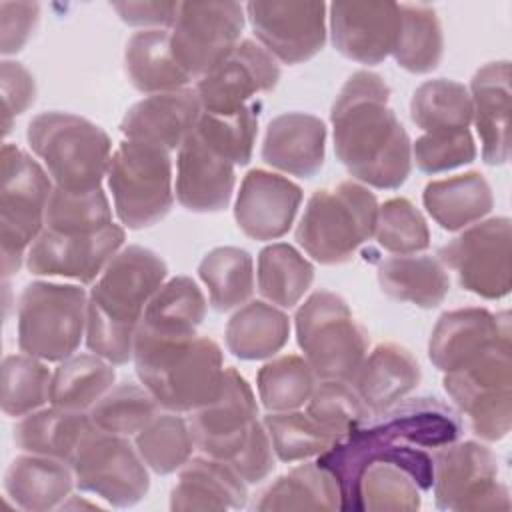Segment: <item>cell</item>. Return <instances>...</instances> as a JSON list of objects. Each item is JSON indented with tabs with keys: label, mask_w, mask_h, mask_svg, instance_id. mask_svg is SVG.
Returning a JSON list of instances; mask_svg holds the SVG:
<instances>
[{
	"label": "cell",
	"mask_w": 512,
	"mask_h": 512,
	"mask_svg": "<svg viewBox=\"0 0 512 512\" xmlns=\"http://www.w3.org/2000/svg\"><path fill=\"white\" fill-rule=\"evenodd\" d=\"M388 100L384 78L358 70L330 112L336 158L356 182L380 190L400 188L412 170V142Z\"/></svg>",
	"instance_id": "cell-1"
},
{
	"label": "cell",
	"mask_w": 512,
	"mask_h": 512,
	"mask_svg": "<svg viewBox=\"0 0 512 512\" xmlns=\"http://www.w3.org/2000/svg\"><path fill=\"white\" fill-rule=\"evenodd\" d=\"M166 262L144 246H124L88 292L86 346L120 366L132 358L136 330L156 290L166 282Z\"/></svg>",
	"instance_id": "cell-2"
},
{
	"label": "cell",
	"mask_w": 512,
	"mask_h": 512,
	"mask_svg": "<svg viewBox=\"0 0 512 512\" xmlns=\"http://www.w3.org/2000/svg\"><path fill=\"white\" fill-rule=\"evenodd\" d=\"M136 374L160 408L190 414L210 404L224 382V356L208 336L156 338L136 332Z\"/></svg>",
	"instance_id": "cell-3"
},
{
	"label": "cell",
	"mask_w": 512,
	"mask_h": 512,
	"mask_svg": "<svg viewBox=\"0 0 512 512\" xmlns=\"http://www.w3.org/2000/svg\"><path fill=\"white\" fill-rule=\"evenodd\" d=\"M378 200L368 186L344 180L316 190L296 226L298 246L316 262L336 266L374 236Z\"/></svg>",
	"instance_id": "cell-4"
},
{
	"label": "cell",
	"mask_w": 512,
	"mask_h": 512,
	"mask_svg": "<svg viewBox=\"0 0 512 512\" xmlns=\"http://www.w3.org/2000/svg\"><path fill=\"white\" fill-rule=\"evenodd\" d=\"M26 140L56 188L92 190L102 186L112 142L98 124L70 112H42L30 120Z\"/></svg>",
	"instance_id": "cell-5"
},
{
	"label": "cell",
	"mask_w": 512,
	"mask_h": 512,
	"mask_svg": "<svg viewBox=\"0 0 512 512\" xmlns=\"http://www.w3.org/2000/svg\"><path fill=\"white\" fill-rule=\"evenodd\" d=\"M54 182L46 168L16 144L0 150V254L4 278L16 274L44 230Z\"/></svg>",
	"instance_id": "cell-6"
},
{
	"label": "cell",
	"mask_w": 512,
	"mask_h": 512,
	"mask_svg": "<svg viewBox=\"0 0 512 512\" xmlns=\"http://www.w3.org/2000/svg\"><path fill=\"white\" fill-rule=\"evenodd\" d=\"M106 182L114 212L130 230L158 224L176 198L170 152L152 142L124 138L110 156Z\"/></svg>",
	"instance_id": "cell-7"
},
{
	"label": "cell",
	"mask_w": 512,
	"mask_h": 512,
	"mask_svg": "<svg viewBox=\"0 0 512 512\" xmlns=\"http://www.w3.org/2000/svg\"><path fill=\"white\" fill-rule=\"evenodd\" d=\"M296 340L318 380L350 382L368 352L364 328L344 298L318 290L294 316Z\"/></svg>",
	"instance_id": "cell-8"
},
{
	"label": "cell",
	"mask_w": 512,
	"mask_h": 512,
	"mask_svg": "<svg viewBox=\"0 0 512 512\" xmlns=\"http://www.w3.org/2000/svg\"><path fill=\"white\" fill-rule=\"evenodd\" d=\"M88 294L76 284L30 282L18 298V346L44 362L72 356L84 334Z\"/></svg>",
	"instance_id": "cell-9"
},
{
	"label": "cell",
	"mask_w": 512,
	"mask_h": 512,
	"mask_svg": "<svg viewBox=\"0 0 512 512\" xmlns=\"http://www.w3.org/2000/svg\"><path fill=\"white\" fill-rule=\"evenodd\" d=\"M512 344L500 342L470 364L444 374V390L472 432L498 442L512 428Z\"/></svg>",
	"instance_id": "cell-10"
},
{
	"label": "cell",
	"mask_w": 512,
	"mask_h": 512,
	"mask_svg": "<svg viewBox=\"0 0 512 512\" xmlns=\"http://www.w3.org/2000/svg\"><path fill=\"white\" fill-rule=\"evenodd\" d=\"M432 492L442 510H510L508 488L498 480V462L480 442H450L432 454Z\"/></svg>",
	"instance_id": "cell-11"
},
{
	"label": "cell",
	"mask_w": 512,
	"mask_h": 512,
	"mask_svg": "<svg viewBox=\"0 0 512 512\" xmlns=\"http://www.w3.org/2000/svg\"><path fill=\"white\" fill-rule=\"evenodd\" d=\"M70 468L76 488L116 508L138 504L150 488L148 466L128 436L94 428L76 448Z\"/></svg>",
	"instance_id": "cell-12"
},
{
	"label": "cell",
	"mask_w": 512,
	"mask_h": 512,
	"mask_svg": "<svg viewBox=\"0 0 512 512\" xmlns=\"http://www.w3.org/2000/svg\"><path fill=\"white\" fill-rule=\"evenodd\" d=\"M244 18L246 10L238 2H180L170 30L176 64L200 80L236 48Z\"/></svg>",
	"instance_id": "cell-13"
},
{
	"label": "cell",
	"mask_w": 512,
	"mask_h": 512,
	"mask_svg": "<svg viewBox=\"0 0 512 512\" xmlns=\"http://www.w3.org/2000/svg\"><path fill=\"white\" fill-rule=\"evenodd\" d=\"M510 238L506 216L480 220L444 244L438 250V260L456 272L464 290L486 300H498L512 286Z\"/></svg>",
	"instance_id": "cell-14"
},
{
	"label": "cell",
	"mask_w": 512,
	"mask_h": 512,
	"mask_svg": "<svg viewBox=\"0 0 512 512\" xmlns=\"http://www.w3.org/2000/svg\"><path fill=\"white\" fill-rule=\"evenodd\" d=\"M196 448L210 458L230 462L262 426L258 404L246 378L232 366L224 372L220 394L188 418Z\"/></svg>",
	"instance_id": "cell-15"
},
{
	"label": "cell",
	"mask_w": 512,
	"mask_h": 512,
	"mask_svg": "<svg viewBox=\"0 0 512 512\" xmlns=\"http://www.w3.org/2000/svg\"><path fill=\"white\" fill-rule=\"evenodd\" d=\"M244 10L258 44L284 64L310 60L326 42L324 2H248Z\"/></svg>",
	"instance_id": "cell-16"
},
{
	"label": "cell",
	"mask_w": 512,
	"mask_h": 512,
	"mask_svg": "<svg viewBox=\"0 0 512 512\" xmlns=\"http://www.w3.org/2000/svg\"><path fill=\"white\" fill-rule=\"evenodd\" d=\"M124 228L110 224L96 232L62 234L42 230L26 254V268L34 276L94 282L124 244Z\"/></svg>",
	"instance_id": "cell-17"
},
{
	"label": "cell",
	"mask_w": 512,
	"mask_h": 512,
	"mask_svg": "<svg viewBox=\"0 0 512 512\" xmlns=\"http://www.w3.org/2000/svg\"><path fill=\"white\" fill-rule=\"evenodd\" d=\"M280 80L278 60L254 40H240L196 84L202 112L232 114L250 104L256 94L270 92Z\"/></svg>",
	"instance_id": "cell-18"
},
{
	"label": "cell",
	"mask_w": 512,
	"mask_h": 512,
	"mask_svg": "<svg viewBox=\"0 0 512 512\" xmlns=\"http://www.w3.org/2000/svg\"><path fill=\"white\" fill-rule=\"evenodd\" d=\"M334 48L360 64L376 66L394 50L400 30L396 2H332L328 6Z\"/></svg>",
	"instance_id": "cell-19"
},
{
	"label": "cell",
	"mask_w": 512,
	"mask_h": 512,
	"mask_svg": "<svg viewBox=\"0 0 512 512\" xmlns=\"http://www.w3.org/2000/svg\"><path fill=\"white\" fill-rule=\"evenodd\" d=\"M500 342H510V316L506 310L458 308L444 312L432 328L428 358L442 372H454Z\"/></svg>",
	"instance_id": "cell-20"
},
{
	"label": "cell",
	"mask_w": 512,
	"mask_h": 512,
	"mask_svg": "<svg viewBox=\"0 0 512 512\" xmlns=\"http://www.w3.org/2000/svg\"><path fill=\"white\" fill-rule=\"evenodd\" d=\"M302 204V188L282 174L250 170L236 194L234 220L252 240L282 238L294 224Z\"/></svg>",
	"instance_id": "cell-21"
},
{
	"label": "cell",
	"mask_w": 512,
	"mask_h": 512,
	"mask_svg": "<svg viewBox=\"0 0 512 512\" xmlns=\"http://www.w3.org/2000/svg\"><path fill=\"white\" fill-rule=\"evenodd\" d=\"M234 164L212 152L194 132L178 148L174 194L190 212H220L234 194Z\"/></svg>",
	"instance_id": "cell-22"
},
{
	"label": "cell",
	"mask_w": 512,
	"mask_h": 512,
	"mask_svg": "<svg viewBox=\"0 0 512 512\" xmlns=\"http://www.w3.org/2000/svg\"><path fill=\"white\" fill-rule=\"evenodd\" d=\"M200 112L202 106L192 88L150 94L124 114L120 132L126 140L152 142L172 152L194 130Z\"/></svg>",
	"instance_id": "cell-23"
},
{
	"label": "cell",
	"mask_w": 512,
	"mask_h": 512,
	"mask_svg": "<svg viewBox=\"0 0 512 512\" xmlns=\"http://www.w3.org/2000/svg\"><path fill=\"white\" fill-rule=\"evenodd\" d=\"M472 122L482 144V160L502 166L510 158V62H488L470 82Z\"/></svg>",
	"instance_id": "cell-24"
},
{
	"label": "cell",
	"mask_w": 512,
	"mask_h": 512,
	"mask_svg": "<svg viewBox=\"0 0 512 512\" xmlns=\"http://www.w3.org/2000/svg\"><path fill=\"white\" fill-rule=\"evenodd\" d=\"M326 154V124L306 112H284L266 126L262 160L290 176L310 178Z\"/></svg>",
	"instance_id": "cell-25"
},
{
	"label": "cell",
	"mask_w": 512,
	"mask_h": 512,
	"mask_svg": "<svg viewBox=\"0 0 512 512\" xmlns=\"http://www.w3.org/2000/svg\"><path fill=\"white\" fill-rule=\"evenodd\" d=\"M420 378V364L410 350L382 342L366 352L350 384L370 414H378L404 400L420 384Z\"/></svg>",
	"instance_id": "cell-26"
},
{
	"label": "cell",
	"mask_w": 512,
	"mask_h": 512,
	"mask_svg": "<svg viewBox=\"0 0 512 512\" xmlns=\"http://www.w3.org/2000/svg\"><path fill=\"white\" fill-rule=\"evenodd\" d=\"M248 500L246 482L222 460L210 456L190 458L170 492V510L244 508Z\"/></svg>",
	"instance_id": "cell-27"
},
{
	"label": "cell",
	"mask_w": 512,
	"mask_h": 512,
	"mask_svg": "<svg viewBox=\"0 0 512 512\" xmlns=\"http://www.w3.org/2000/svg\"><path fill=\"white\" fill-rule=\"evenodd\" d=\"M74 486L68 462L40 454L26 452L14 458L4 474L6 496L28 512L60 508L70 498Z\"/></svg>",
	"instance_id": "cell-28"
},
{
	"label": "cell",
	"mask_w": 512,
	"mask_h": 512,
	"mask_svg": "<svg viewBox=\"0 0 512 512\" xmlns=\"http://www.w3.org/2000/svg\"><path fill=\"white\" fill-rule=\"evenodd\" d=\"M422 202L440 228L458 232L484 220L494 206V196L480 172H464L428 182Z\"/></svg>",
	"instance_id": "cell-29"
},
{
	"label": "cell",
	"mask_w": 512,
	"mask_h": 512,
	"mask_svg": "<svg viewBox=\"0 0 512 512\" xmlns=\"http://www.w3.org/2000/svg\"><path fill=\"white\" fill-rule=\"evenodd\" d=\"M94 428L88 412L50 406L22 416L14 426V442L28 454L50 456L70 464L76 448Z\"/></svg>",
	"instance_id": "cell-30"
},
{
	"label": "cell",
	"mask_w": 512,
	"mask_h": 512,
	"mask_svg": "<svg viewBox=\"0 0 512 512\" xmlns=\"http://www.w3.org/2000/svg\"><path fill=\"white\" fill-rule=\"evenodd\" d=\"M206 308V298L192 278H170L146 304L136 332L156 338L194 336L206 316Z\"/></svg>",
	"instance_id": "cell-31"
},
{
	"label": "cell",
	"mask_w": 512,
	"mask_h": 512,
	"mask_svg": "<svg viewBox=\"0 0 512 512\" xmlns=\"http://www.w3.org/2000/svg\"><path fill=\"white\" fill-rule=\"evenodd\" d=\"M378 284L386 296L418 308H436L450 292V278L440 260L426 254H402L380 262Z\"/></svg>",
	"instance_id": "cell-32"
},
{
	"label": "cell",
	"mask_w": 512,
	"mask_h": 512,
	"mask_svg": "<svg viewBox=\"0 0 512 512\" xmlns=\"http://www.w3.org/2000/svg\"><path fill=\"white\" fill-rule=\"evenodd\" d=\"M226 348L240 360L276 356L290 338V318L264 300L242 304L226 324Z\"/></svg>",
	"instance_id": "cell-33"
},
{
	"label": "cell",
	"mask_w": 512,
	"mask_h": 512,
	"mask_svg": "<svg viewBox=\"0 0 512 512\" xmlns=\"http://www.w3.org/2000/svg\"><path fill=\"white\" fill-rule=\"evenodd\" d=\"M342 506L336 478L318 462H304L266 486L252 508L272 510H338Z\"/></svg>",
	"instance_id": "cell-34"
},
{
	"label": "cell",
	"mask_w": 512,
	"mask_h": 512,
	"mask_svg": "<svg viewBox=\"0 0 512 512\" xmlns=\"http://www.w3.org/2000/svg\"><path fill=\"white\" fill-rule=\"evenodd\" d=\"M124 66L132 86L144 94L174 92L192 80L174 60L168 30H138L124 50Z\"/></svg>",
	"instance_id": "cell-35"
},
{
	"label": "cell",
	"mask_w": 512,
	"mask_h": 512,
	"mask_svg": "<svg viewBox=\"0 0 512 512\" xmlns=\"http://www.w3.org/2000/svg\"><path fill=\"white\" fill-rule=\"evenodd\" d=\"M314 282V266L294 246L274 242L260 250L256 266L258 292L278 308H294Z\"/></svg>",
	"instance_id": "cell-36"
},
{
	"label": "cell",
	"mask_w": 512,
	"mask_h": 512,
	"mask_svg": "<svg viewBox=\"0 0 512 512\" xmlns=\"http://www.w3.org/2000/svg\"><path fill=\"white\" fill-rule=\"evenodd\" d=\"M198 276L208 290L210 306L218 312H230L246 304L256 284L252 256L238 246L210 250L198 264Z\"/></svg>",
	"instance_id": "cell-37"
},
{
	"label": "cell",
	"mask_w": 512,
	"mask_h": 512,
	"mask_svg": "<svg viewBox=\"0 0 512 512\" xmlns=\"http://www.w3.org/2000/svg\"><path fill=\"white\" fill-rule=\"evenodd\" d=\"M112 366L96 354H72L58 362L50 382V404L88 412L114 386Z\"/></svg>",
	"instance_id": "cell-38"
},
{
	"label": "cell",
	"mask_w": 512,
	"mask_h": 512,
	"mask_svg": "<svg viewBox=\"0 0 512 512\" xmlns=\"http://www.w3.org/2000/svg\"><path fill=\"white\" fill-rule=\"evenodd\" d=\"M410 118L424 134L468 130L472 124L470 92L456 80H426L412 94Z\"/></svg>",
	"instance_id": "cell-39"
},
{
	"label": "cell",
	"mask_w": 512,
	"mask_h": 512,
	"mask_svg": "<svg viewBox=\"0 0 512 512\" xmlns=\"http://www.w3.org/2000/svg\"><path fill=\"white\" fill-rule=\"evenodd\" d=\"M444 52L442 26L436 10L426 4H400V30L392 58L412 74L432 72Z\"/></svg>",
	"instance_id": "cell-40"
},
{
	"label": "cell",
	"mask_w": 512,
	"mask_h": 512,
	"mask_svg": "<svg viewBox=\"0 0 512 512\" xmlns=\"http://www.w3.org/2000/svg\"><path fill=\"white\" fill-rule=\"evenodd\" d=\"M134 446L144 464L160 476L180 470L196 448L188 420L176 412L156 414L134 436Z\"/></svg>",
	"instance_id": "cell-41"
},
{
	"label": "cell",
	"mask_w": 512,
	"mask_h": 512,
	"mask_svg": "<svg viewBox=\"0 0 512 512\" xmlns=\"http://www.w3.org/2000/svg\"><path fill=\"white\" fill-rule=\"evenodd\" d=\"M318 378L304 356L284 354L268 360L256 376L258 398L268 412L298 410L308 402Z\"/></svg>",
	"instance_id": "cell-42"
},
{
	"label": "cell",
	"mask_w": 512,
	"mask_h": 512,
	"mask_svg": "<svg viewBox=\"0 0 512 512\" xmlns=\"http://www.w3.org/2000/svg\"><path fill=\"white\" fill-rule=\"evenodd\" d=\"M52 372L44 360L22 354H8L2 362L0 406L6 416L22 418L50 402Z\"/></svg>",
	"instance_id": "cell-43"
},
{
	"label": "cell",
	"mask_w": 512,
	"mask_h": 512,
	"mask_svg": "<svg viewBox=\"0 0 512 512\" xmlns=\"http://www.w3.org/2000/svg\"><path fill=\"white\" fill-rule=\"evenodd\" d=\"M192 132L220 158L244 166L252 158L258 134V106L248 104L232 114L200 112Z\"/></svg>",
	"instance_id": "cell-44"
},
{
	"label": "cell",
	"mask_w": 512,
	"mask_h": 512,
	"mask_svg": "<svg viewBox=\"0 0 512 512\" xmlns=\"http://www.w3.org/2000/svg\"><path fill=\"white\" fill-rule=\"evenodd\" d=\"M262 422L280 462L292 464L298 460L318 458L338 442L336 436H332L312 416L300 410L268 412Z\"/></svg>",
	"instance_id": "cell-45"
},
{
	"label": "cell",
	"mask_w": 512,
	"mask_h": 512,
	"mask_svg": "<svg viewBox=\"0 0 512 512\" xmlns=\"http://www.w3.org/2000/svg\"><path fill=\"white\" fill-rule=\"evenodd\" d=\"M112 222L110 202L100 188L92 190H52L48 200L44 230L62 232V234H80V232H96Z\"/></svg>",
	"instance_id": "cell-46"
},
{
	"label": "cell",
	"mask_w": 512,
	"mask_h": 512,
	"mask_svg": "<svg viewBox=\"0 0 512 512\" xmlns=\"http://www.w3.org/2000/svg\"><path fill=\"white\" fill-rule=\"evenodd\" d=\"M158 408V402L144 386L122 382L112 386L88 414L102 432L136 436L158 414Z\"/></svg>",
	"instance_id": "cell-47"
},
{
	"label": "cell",
	"mask_w": 512,
	"mask_h": 512,
	"mask_svg": "<svg viewBox=\"0 0 512 512\" xmlns=\"http://www.w3.org/2000/svg\"><path fill=\"white\" fill-rule=\"evenodd\" d=\"M360 510L414 512L420 508V486L392 462L370 464L358 484Z\"/></svg>",
	"instance_id": "cell-48"
},
{
	"label": "cell",
	"mask_w": 512,
	"mask_h": 512,
	"mask_svg": "<svg viewBox=\"0 0 512 512\" xmlns=\"http://www.w3.org/2000/svg\"><path fill=\"white\" fill-rule=\"evenodd\" d=\"M306 414L338 440L370 418V410L352 384L342 380H318L306 402Z\"/></svg>",
	"instance_id": "cell-49"
},
{
	"label": "cell",
	"mask_w": 512,
	"mask_h": 512,
	"mask_svg": "<svg viewBox=\"0 0 512 512\" xmlns=\"http://www.w3.org/2000/svg\"><path fill=\"white\" fill-rule=\"evenodd\" d=\"M376 242L390 254H418L430 246V230L422 212L408 198H390L378 206Z\"/></svg>",
	"instance_id": "cell-50"
},
{
	"label": "cell",
	"mask_w": 512,
	"mask_h": 512,
	"mask_svg": "<svg viewBox=\"0 0 512 512\" xmlns=\"http://www.w3.org/2000/svg\"><path fill=\"white\" fill-rule=\"evenodd\" d=\"M476 158V142L470 130L422 134L412 144V162L426 174H440L470 164Z\"/></svg>",
	"instance_id": "cell-51"
},
{
	"label": "cell",
	"mask_w": 512,
	"mask_h": 512,
	"mask_svg": "<svg viewBox=\"0 0 512 512\" xmlns=\"http://www.w3.org/2000/svg\"><path fill=\"white\" fill-rule=\"evenodd\" d=\"M0 90H2V128L10 132L12 120L24 114L36 100L34 76L14 60H2L0 66Z\"/></svg>",
	"instance_id": "cell-52"
},
{
	"label": "cell",
	"mask_w": 512,
	"mask_h": 512,
	"mask_svg": "<svg viewBox=\"0 0 512 512\" xmlns=\"http://www.w3.org/2000/svg\"><path fill=\"white\" fill-rule=\"evenodd\" d=\"M40 18L36 2H0V52L16 54L24 48Z\"/></svg>",
	"instance_id": "cell-53"
},
{
	"label": "cell",
	"mask_w": 512,
	"mask_h": 512,
	"mask_svg": "<svg viewBox=\"0 0 512 512\" xmlns=\"http://www.w3.org/2000/svg\"><path fill=\"white\" fill-rule=\"evenodd\" d=\"M110 6L128 26L166 30L172 28L180 2H114Z\"/></svg>",
	"instance_id": "cell-54"
}]
</instances>
